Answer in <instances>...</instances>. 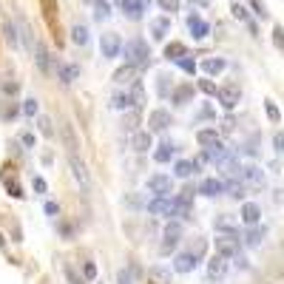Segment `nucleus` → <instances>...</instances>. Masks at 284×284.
Here are the masks:
<instances>
[{
  "instance_id": "nucleus-1",
  "label": "nucleus",
  "mask_w": 284,
  "mask_h": 284,
  "mask_svg": "<svg viewBox=\"0 0 284 284\" xmlns=\"http://www.w3.org/2000/svg\"><path fill=\"white\" fill-rule=\"evenodd\" d=\"M68 168H71V173H74L77 185H80L83 190H88V188H91V173H88V165L80 159L77 151H68Z\"/></svg>"
},
{
  "instance_id": "nucleus-2",
  "label": "nucleus",
  "mask_w": 284,
  "mask_h": 284,
  "mask_svg": "<svg viewBox=\"0 0 284 284\" xmlns=\"http://www.w3.org/2000/svg\"><path fill=\"white\" fill-rule=\"evenodd\" d=\"M125 57H128V63L131 66H145L148 63V57H151V51H148V43L145 40H139V37H134L128 46H125Z\"/></svg>"
},
{
  "instance_id": "nucleus-3",
  "label": "nucleus",
  "mask_w": 284,
  "mask_h": 284,
  "mask_svg": "<svg viewBox=\"0 0 284 284\" xmlns=\"http://www.w3.org/2000/svg\"><path fill=\"white\" fill-rule=\"evenodd\" d=\"M173 208H176V199H170V196H153L148 205L151 216H165V219L173 216Z\"/></svg>"
},
{
  "instance_id": "nucleus-4",
  "label": "nucleus",
  "mask_w": 284,
  "mask_h": 284,
  "mask_svg": "<svg viewBox=\"0 0 284 284\" xmlns=\"http://www.w3.org/2000/svg\"><path fill=\"white\" fill-rule=\"evenodd\" d=\"M100 51H102V57L114 60L119 51H122V40H119V34H114V32L102 34V37H100Z\"/></svg>"
},
{
  "instance_id": "nucleus-5",
  "label": "nucleus",
  "mask_w": 284,
  "mask_h": 284,
  "mask_svg": "<svg viewBox=\"0 0 284 284\" xmlns=\"http://www.w3.org/2000/svg\"><path fill=\"white\" fill-rule=\"evenodd\" d=\"M239 253V239H236V233H225V236H216V256H222V259H230V256H236Z\"/></svg>"
},
{
  "instance_id": "nucleus-6",
  "label": "nucleus",
  "mask_w": 284,
  "mask_h": 284,
  "mask_svg": "<svg viewBox=\"0 0 284 284\" xmlns=\"http://www.w3.org/2000/svg\"><path fill=\"white\" fill-rule=\"evenodd\" d=\"M162 239H165V242H162V253L168 256V253L176 247V242L182 239V225H179V222H168V225H165V233H162Z\"/></svg>"
},
{
  "instance_id": "nucleus-7",
  "label": "nucleus",
  "mask_w": 284,
  "mask_h": 284,
  "mask_svg": "<svg viewBox=\"0 0 284 284\" xmlns=\"http://www.w3.org/2000/svg\"><path fill=\"white\" fill-rule=\"evenodd\" d=\"M148 190L153 196H170V190H173V179L170 176H162V173H156V176H151L148 179Z\"/></svg>"
},
{
  "instance_id": "nucleus-8",
  "label": "nucleus",
  "mask_w": 284,
  "mask_h": 284,
  "mask_svg": "<svg viewBox=\"0 0 284 284\" xmlns=\"http://www.w3.org/2000/svg\"><path fill=\"white\" fill-rule=\"evenodd\" d=\"M219 102L230 111V108H236L239 105V100H242V91H239V85H225V88H219L216 91Z\"/></svg>"
},
{
  "instance_id": "nucleus-9",
  "label": "nucleus",
  "mask_w": 284,
  "mask_h": 284,
  "mask_svg": "<svg viewBox=\"0 0 284 284\" xmlns=\"http://www.w3.org/2000/svg\"><path fill=\"white\" fill-rule=\"evenodd\" d=\"M225 273H227V259L210 256V259H208V279H210V282H222Z\"/></svg>"
},
{
  "instance_id": "nucleus-10",
  "label": "nucleus",
  "mask_w": 284,
  "mask_h": 284,
  "mask_svg": "<svg viewBox=\"0 0 284 284\" xmlns=\"http://www.w3.org/2000/svg\"><path fill=\"white\" fill-rule=\"evenodd\" d=\"M34 60H37V68L43 71V74H49L51 68L57 66V60H54V54H51L46 46H34Z\"/></svg>"
},
{
  "instance_id": "nucleus-11",
  "label": "nucleus",
  "mask_w": 284,
  "mask_h": 284,
  "mask_svg": "<svg viewBox=\"0 0 284 284\" xmlns=\"http://www.w3.org/2000/svg\"><path fill=\"white\" fill-rule=\"evenodd\" d=\"M196 265H199V259L190 250L179 253V256L173 259V270H176V273H190V270H196Z\"/></svg>"
},
{
  "instance_id": "nucleus-12",
  "label": "nucleus",
  "mask_w": 284,
  "mask_h": 284,
  "mask_svg": "<svg viewBox=\"0 0 284 284\" xmlns=\"http://www.w3.org/2000/svg\"><path fill=\"white\" fill-rule=\"evenodd\" d=\"M188 29H190V34H193L196 40H205V37L210 34V26H208V23H205L196 12H193V15H188Z\"/></svg>"
},
{
  "instance_id": "nucleus-13",
  "label": "nucleus",
  "mask_w": 284,
  "mask_h": 284,
  "mask_svg": "<svg viewBox=\"0 0 284 284\" xmlns=\"http://www.w3.org/2000/svg\"><path fill=\"white\" fill-rule=\"evenodd\" d=\"M168 125H170V114L168 111H162V108H156V111H151L148 117V128L156 134V131H165Z\"/></svg>"
},
{
  "instance_id": "nucleus-14",
  "label": "nucleus",
  "mask_w": 284,
  "mask_h": 284,
  "mask_svg": "<svg viewBox=\"0 0 284 284\" xmlns=\"http://www.w3.org/2000/svg\"><path fill=\"white\" fill-rule=\"evenodd\" d=\"M136 71H139V68H136V66H131V63H125V66H119L117 71L111 74V80H114V83H117V85L134 83V80H136Z\"/></svg>"
},
{
  "instance_id": "nucleus-15",
  "label": "nucleus",
  "mask_w": 284,
  "mask_h": 284,
  "mask_svg": "<svg viewBox=\"0 0 284 284\" xmlns=\"http://www.w3.org/2000/svg\"><path fill=\"white\" fill-rule=\"evenodd\" d=\"M259 219H262V208L253 205V202H245V205H242V222L253 227V225H259Z\"/></svg>"
},
{
  "instance_id": "nucleus-16",
  "label": "nucleus",
  "mask_w": 284,
  "mask_h": 284,
  "mask_svg": "<svg viewBox=\"0 0 284 284\" xmlns=\"http://www.w3.org/2000/svg\"><path fill=\"white\" fill-rule=\"evenodd\" d=\"M199 193L202 196H210V199H213V196H222V193H225V182H222V179H205V182L199 185Z\"/></svg>"
},
{
  "instance_id": "nucleus-17",
  "label": "nucleus",
  "mask_w": 284,
  "mask_h": 284,
  "mask_svg": "<svg viewBox=\"0 0 284 284\" xmlns=\"http://www.w3.org/2000/svg\"><path fill=\"white\" fill-rule=\"evenodd\" d=\"M114 3H117V6L128 17H131V20H139V17H142V12H145V6H142V3H136V0H114Z\"/></svg>"
},
{
  "instance_id": "nucleus-18",
  "label": "nucleus",
  "mask_w": 284,
  "mask_h": 284,
  "mask_svg": "<svg viewBox=\"0 0 284 284\" xmlns=\"http://www.w3.org/2000/svg\"><path fill=\"white\" fill-rule=\"evenodd\" d=\"M176 153V145H170V142H162V145H156V151H153V162H159V165H165V162H170V156Z\"/></svg>"
},
{
  "instance_id": "nucleus-19",
  "label": "nucleus",
  "mask_w": 284,
  "mask_h": 284,
  "mask_svg": "<svg viewBox=\"0 0 284 284\" xmlns=\"http://www.w3.org/2000/svg\"><path fill=\"white\" fill-rule=\"evenodd\" d=\"M225 68H227V63H225L222 57H208V60L202 63V71H205L208 77H213V74H222Z\"/></svg>"
},
{
  "instance_id": "nucleus-20",
  "label": "nucleus",
  "mask_w": 284,
  "mask_h": 284,
  "mask_svg": "<svg viewBox=\"0 0 284 284\" xmlns=\"http://www.w3.org/2000/svg\"><path fill=\"white\" fill-rule=\"evenodd\" d=\"M242 179H245V182H253V185H262L265 182V173H262L259 165H245L242 168Z\"/></svg>"
},
{
  "instance_id": "nucleus-21",
  "label": "nucleus",
  "mask_w": 284,
  "mask_h": 284,
  "mask_svg": "<svg viewBox=\"0 0 284 284\" xmlns=\"http://www.w3.org/2000/svg\"><path fill=\"white\" fill-rule=\"evenodd\" d=\"M190 97H193V88H190V85H179V88L170 91L173 105H185V102H190Z\"/></svg>"
},
{
  "instance_id": "nucleus-22",
  "label": "nucleus",
  "mask_w": 284,
  "mask_h": 284,
  "mask_svg": "<svg viewBox=\"0 0 284 284\" xmlns=\"http://www.w3.org/2000/svg\"><path fill=\"white\" fill-rule=\"evenodd\" d=\"M168 29H170V20H168V17H156V20L151 23V37H153V40H162Z\"/></svg>"
},
{
  "instance_id": "nucleus-23",
  "label": "nucleus",
  "mask_w": 284,
  "mask_h": 284,
  "mask_svg": "<svg viewBox=\"0 0 284 284\" xmlns=\"http://www.w3.org/2000/svg\"><path fill=\"white\" fill-rule=\"evenodd\" d=\"M57 71H60V80H63V83H74V80L80 77V66H74V63H63Z\"/></svg>"
},
{
  "instance_id": "nucleus-24",
  "label": "nucleus",
  "mask_w": 284,
  "mask_h": 284,
  "mask_svg": "<svg viewBox=\"0 0 284 284\" xmlns=\"http://www.w3.org/2000/svg\"><path fill=\"white\" fill-rule=\"evenodd\" d=\"M196 142H199V145H205V148H210V145H216V142H219V134H216V128H202L199 134H196Z\"/></svg>"
},
{
  "instance_id": "nucleus-25",
  "label": "nucleus",
  "mask_w": 284,
  "mask_h": 284,
  "mask_svg": "<svg viewBox=\"0 0 284 284\" xmlns=\"http://www.w3.org/2000/svg\"><path fill=\"white\" fill-rule=\"evenodd\" d=\"M134 148H136V153H145V151H151V131H136Z\"/></svg>"
},
{
  "instance_id": "nucleus-26",
  "label": "nucleus",
  "mask_w": 284,
  "mask_h": 284,
  "mask_svg": "<svg viewBox=\"0 0 284 284\" xmlns=\"http://www.w3.org/2000/svg\"><path fill=\"white\" fill-rule=\"evenodd\" d=\"M17 32L23 37V43H26V49H34V32L29 23H23V20H17Z\"/></svg>"
},
{
  "instance_id": "nucleus-27",
  "label": "nucleus",
  "mask_w": 284,
  "mask_h": 284,
  "mask_svg": "<svg viewBox=\"0 0 284 284\" xmlns=\"http://www.w3.org/2000/svg\"><path fill=\"white\" fill-rule=\"evenodd\" d=\"M165 57L168 60H182V57H188V51H185L182 43H168L165 46Z\"/></svg>"
},
{
  "instance_id": "nucleus-28",
  "label": "nucleus",
  "mask_w": 284,
  "mask_h": 284,
  "mask_svg": "<svg viewBox=\"0 0 284 284\" xmlns=\"http://www.w3.org/2000/svg\"><path fill=\"white\" fill-rule=\"evenodd\" d=\"M131 105L142 111V105H145V88H142V83H134V88H131Z\"/></svg>"
},
{
  "instance_id": "nucleus-29",
  "label": "nucleus",
  "mask_w": 284,
  "mask_h": 284,
  "mask_svg": "<svg viewBox=\"0 0 284 284\" xmlns=\"http://www.w3.org/2000/svg\"><path fill=\"white\" fill-rule=\"evenodd\" d=\"M71 40H74L77 46H85V43H88V29H85L83 23L71 26Z\"/></svg>"
},
{
  "instance_id": "nucleus-30",
  "label": "nucleus",
  "mask_w": 284,
  "mask_h": 284,
  "mask_svg": "<svg viewBox=\"0 0 284 284\" xmlns=\"http://www.w3.org/2000/svg\"><path fill=\"white\" fill-rule=\"evenodd\" d=\"M170 91H173L170 77H168V74H159V77H156V94H159V97H170Z\"/></svg>"
},
{
  "instance_id": "nucleus-31",
  "label": "nucleus",
  "mask_w": 284,
  "mask_h": 284,
  "mask_svg": "<svg viewBox=\"0 0 284 284\" xmlns=\"http://www.w3.org/2000/svg\"><path fill=\"white\" fill-rule=\"evenodd\" d=\"M3 37L12 49H17V29L12 26V20H3Z\"/></svg>"
},
{
  "instance_id": "nucleus-32",
  "label": "nucleus",
  "mask_w": 284,
  "mask_h": 284,
  "mask_svg": "<svg viewBox=\"0 0 284 284\" xmlns=\"http://www.w3.org/2000/svg\"><path fill=\"white\" fill-rule=\"evenodd\" d=\"M173 173H176L179 179H185V176H190V173H193V162H190V159H179V162L173 165Z\"/></svg>"
},
{
  "instance_id": "nucleus-33",
  "label": "nucleus",
  "mask_w": 284,
  "mask_h": 284,
  "mask_svg": "<svg viewBox=\"0 0 284 284\" xmlns=\"http://www.w3.org/2000/svg\"><path fill=\"white\" fill-rule=\"evenodd\" d=\"M128 105H131V94H114L111 97V108L114 111H125Z\"/></svg>"
},
{
  "instance_id": "nucleus-34",
  "label": "nucleus",
  "mask_w": 284,
  "mask_h": 284,
  "mask_svg": "<svg viewBox=\"0 0 284 284\" xmlns=\"http://www.w3.org/2000/svg\"><path fill=\"white\" fill-rule=\"evenodd\" d=\"M216 230H222V233H236V225H233V219L230 216H219L216 219Z\"/></svg>"
},
{
  "instance_id": "nucleus-35",
  "label": "nucleus",
  "mask_w": 284,
  "mask_h": 284,
  "mask_svg": "<svg viewBox=\"0 0 284 284\" xmlns=\"http://www.w3.org/2000/svg\"><path fill=\"white\" fill-rule=\"evenodd\" d=\"M225 190L233 196V199H245L247 193H245V185H239V182H230V185H225Z\"/></svg>"
},
{
  "instance_id": "nucleus-36",
  "label": "nucleus",
  "mask_w": 284,
  "mask_h": 284,
  "mask_svg": "<svg viewBox=\"0 0 284 284\" xmlns=\"http://www.w3.org/2000/svg\"><path fill=\"white\" fill-rule=\"evenodd\" d=\"M94 9H97V20H108L111 9H108V3H105V0H94Z\"/></svg>"
},
{
  "instance_id": "nucleus-37",
  "label": "nucleus",
  "mask_w": 284,
  "mask_h": 284,
  "mask_svg": "<svg viewBox=\"0 0 284 284\" xmlns=\"http://www.w3.org/2000/svg\"><path fill=\"white\" fill-rule=\"evenodd\" d=\"M20 111H23V117H37V100H26L20 105Z\"/></svg>"
},
{
  "instance_id": "nucleus-38",
  "label": "nucleus",
  "mask_w": 284,
  "mask_h": 284,
  "mask_svg": "<svg viewBox=\"0 0 284 284\" xmlns=\"http://www.w3.org/2000/svg\"><path fill=\"white\" fill-rule=\"evenodd\" d=\"M37 128H40V134H46V136L54 134V125H51L49 117H40V119H37Z\"/></svg>"
},
{
  "instance_id": "nucleus-39",
  "label": "nucleus",
  "mask_w": 284,
  "mask_h": 284,
  "mask_svg": "<svg viewBox=\"0 0 284 284\" xmlns=\"http://www.w3.org/2000/svg\"><path fill=\"white\" fill-rule=\"evenodd\" d=\"M265 111H267V119H270V122H279V119H282V114H279V108L273 105V100L265 102Z\"/></svg>"
},
{
  "instance_id": "nucleus-40",
  "label": "nucleus",
  "mask_w": 284,
  "mask_h": 284,
  "mask_svg": "<svg viewBox=\"0 0 284 284\" xmlns=\"http://www.w3.org/2000/svg\"><path fill=\"white\" fill-rule=\"evenodd\" d=\"M0 117H3V119H9V122H12V119L17 117V105H15V102H9V105H3V108H0Z\"/></svg>"
},
{
  "instance_id": "nucleus-41",
  "label": "nucleus",
  "mask_w": 284,
  "mask_h": 284,
  "mask_svg": "<svg viewBox=\"0 0 284 284\" xmlns=\"http://www.w3.org/2000/svg\"><path fill=\"white\" fill-rule=\"evenodd\" d=\"M262 236H265V230H247V236H245V242H247L250 247H256V245L262 242Z\"/></svg>"
},
{
  "instance_id": "nucleus-42",
  "label": "nucleus",
  "mask_w": 284,
  "mask_h": 284,
  "mask_svg": "<svg viewBox=\"0 0 284 284\" xmlns=\"http://www.w3.org/2000/svg\"><path fill=\"white\" fill-rule=\"evenodd\" d=\"M162 12H179V0H156Z\"/></svg>"
},
{
  "instance_id": "nucleus-43",
  "label": "nucleus",
  "mask_w": 284,
  "mask_h": 284,
  "mask_svg": "<svg viewBox=\"0 0 284 284\" xmlns=\"http://www.w3.org/2000/svg\"><path fill=\"white\" fill-rule=\"evenodd\" d=\"M199 91H202V94H216L219 88H216L213 80H199Z\"/></svg>"
},
{
  "instance_id": "nucleus-44",
  "label": "nucleus",
  "mask_w": 284,
  "mask_h": 284,
  "mask_svg": "<svg viewBox=\"0 0 284 284\" xmlns=\"http://www.w3.org/2000/svg\"><path fill=\"white\" fill-rule=\"evenodd\" d=\"M176 63H179V68L188 71V74H193V71H196V63H193L190 57H182V60H176Z\"/></svg>"
},
{
  "instance_id": "nucleus-45",
  "label": "nucleus",
  "mask_w": 284,
  "mask_h": 284,
  "mask_svg": "<svg viewBox=\"0 0 284 284\" xmlns=\"http://www.w3.org/2000/svg\"><path fill=\"white\" fill-rule=\"evenodd\" d=\"M250 9H253V12H256L259 17H267V6H265L262 0H250Z\"/></svg>"
},
{
  "instance_id": "nucleus-46",
  "label": "nucleus",
  "mask_w": 284,
  "mask_h": 284,
  "mask_svg": "<svg viewBox=\"0 0 284 284\" xmlns=\"http://www.w3.org/2000/svg\"><path fill=\"white\" fill-rule=\"evenodd\" d=\"M273 148L279 151V153H284V131H276L273 134Z\"/></svg>"
},
{
  "instance_id": "nucleus-47",
  "label": "nucleus",
  "mask_w": 284,
  "mask_h": 284,
  "mask_svg": "<svg viewBox=\"0 0 284 284\" xmlns=\"http://www.w3.org/2000/svg\"><path fill=\"white\" fill-rule=\"evenodd\" d=\"M230 12H233V17H236V20H245V23L250 20V17H247V9H245V6H239V3H236V6L230 9Z\"/></svg>"
},
{
  "instance_id": "nucleus-48",
  "label": "nucleus",
  "mask_w": 284,
  "mask_h": 284,
  "mask_svg": "<svg viewBox=\"0 0 284 284\" xmlns=\"http://www.w3.org/2000/svg\"><path fill=\"white\" fill-rule=\"evenodd\" d=\"M6 188H9V193H12L15 199H20V196H23V190H20V185H17L15 179H6Z\"/></svg>"
},
{
  "instance_id": "nucleus-49",
  "label": "nucleus",
  "mask_w": 284,
  "mask_h": 284,
  "mask_svg": "<svg viewBox=\"0 0 284 284\" xmlns=\"http://www.w3.org/2000/svg\"><path fill=\"white\" fill-rule=\"evenodd\" d=\"M273 43H276L279 49H284V29H282V26H276V29H273Z\"/></svg>"
},
{
  "instance_id": "nucleus-50",
  "label": "nucleus",
  "mask_w": 284,
  "mask_h": 284,
  "mask_svg": "<svg viewBox=\"0 0 284 284\" xmlns=\"http://www.w3.org/2000/svg\"><path fill=\"white\" fill-rule=\"evenodd\" d=\"M205 250H208V242H205V239H199V242H196V245H193V256H196V259H202V256H205Z\"/></svg>"
},
{
  "instance_id": "nucleus-51",
  "label": "nucleus",
  "mask_w": 284,
  "mask_h": 284,
  "mask_svg": "<svg viewBox=\"0 0 284 284\" xmlns=\"http://www.w3.org/2000/svg\"><path fill=\"white\" fill-rule=\"evenodd\" d=\"M83 273H85V279H97V265L94 262H85Z\"/></svg>"
},
{
  "instance_id": "nucleus-52",
  "label": "nucleus",
  "mask_w": 284,
  "mask_h": 284,
  "mask_svg": "<svg viewBox=\"0 0 284 284\" xmlns=\"http://www.w3.org/2000/svg\"><path fill=\"white\" fill-rule=\"evenodd\" d=\"M32 188L37 190V193H46V179H40V176H34L32 179Z\"/></svg>"
},
{
  "instance_id": "nucleus-53",
  "label": "nucleus",
  "mask_w": 284,
  "mask_h": 284,
  "mask_svg": "<svg viewBox=\"0 0 284 284\" xmlns=\"http://www.w3.org/2000/svg\"><path fill=\"white\" fill-rule=\"evenodd\" d=\"M117 282L119 284H134V279H131V273H128V270H119V273H117Z\"/></svg>"
},
{
  "instance_id": "nucleus-54",
  "label": "nucleus",
  "mask_w": 284,
  "mask_h": 284,
  "mask_svg": "<svg viewBox=\"0 0 284 284\" xmlns=\"http://www.w3.org/2000/svg\"><path fill=\"white\" fill-rule=\"evenodd\" d=\"M66 276H68V282H71V284H83V279L77 276V270H74V267H66Z\"/></svg>"
},
{
  "instance_id": "nucleus-55",
  "label": "nucleus",
  "mask_w": 284,
  "mask_h": 284,
  "mask_svg": "<svg viewBox=\"0 0 284 284\" xmlns=\"http://www.w3.org/2000/svg\"><path fill=\"white\" fill-rule=\"evenodd\" d=\"M60 213V205L57 202H46V216H57Z\"/></svg>"
},
{
  "instance_id": "nucleus-56",
  "label": "nucleus",
  "mask_w": 284,
  "mask_h": 284,
  "mask_svg": "<svg viewBox=\"0 0 284 284\" xmlns=\"http://www.w3.org/2000/svg\"><path fill=\"white\" fill-rule=\"evenodd\" d=\"M151 273H153V279H156V282H162V284L168 282V273H165V270H162V267H153V270H151Z\"/></svg>"
},
{
  "instance_id": "nucleus-57",
  "label": "nucleus",
  "mask_w": 284,
  "mask_h": 284,
  "mask_svg": "<svg viewBox=\"0 0 284 284\" xmlns=\"http://www.w3.org/2000/svg\"><path fill=\"white\" fill-rule=\"evenodd\" d=\"M20 142H23L26 148H32V145H34V136L32 134H20Z\"/></svg>"
},
{
  "instance_id": "nucleus-58",
  "label": "nucleus",
  "mask_w": 284,
  "mask_h": 284,
  "mask_svg": "<svg viewBox=\"0 0 284 284\" xmlns=\"http://www.w3.org/2000/svg\"><path fill=\"white\" fill-rule=\"evenodd\" d=\"M3 91H6V94H17V83H6L3 85Z\"/></svg>"
},
{
  "instance_id": "nucleus-59",
  "label": "nucleus",
  "mask_w": 284,
  "mask_h": 284,
  "mask_svg": "<svg viewBox=\"0 0 284 284\" xmlns=\"http://www.w3.org/2000/svg\"><path fill=\"white\" fill-rule=\"evenodd\" d=\"M222 128H225V131H233V119L227 117V119H225V122H222Z\"/></svg>"
},
{
  "instance_id": "nucleus-60",
  "label": "nucleus",
  "mask_w": 284,
  "mask_h": 284,
  "mask_svg": "<svg viewBox=\"0 0 284 284\" xmlns=\"http://www.w3.org/2000/svg\"><path fill=\"white\" fill-rule=\"evenodd\" d=\"M199 117H202V119H210V117H213V111H210V108H202Z\"/></svg>"
},
{
  "instance_id": "nucleus-61",
  "label": "nucleus",
  "mask_w": 284,
  "mask_h": 284,
  "mask_svg": "<svg viewBox=\"0 0 284 284\" xmlns=\"http://www.w3.org/2000/svg\"><path fill=\"white\" fill-rule=\"evenodd\" d=\"M193 3H196V6H208V3H210V0H193Z\"/></svg>"
},
{
  "instance_id": "nucleus-62",
  "label": "nucleus",
  "mask_w": 284,
  "mask_h": 284,
  "mask_svg": "<svg viewBox=\"0 0 284 284\" xmlns=\"http://www.w3.org/2000/svg\"><path fill=\"white\" fill-rule=\"evenodd\" d=\"M0 247H6V236L0 233Z\"/></svg>"
},
{
  "instance_id": "nucleus-63",
  "label": "nucleus",
  "mask_w": 284,
  "mask_h": 284,
  "mask_svg": "<svg viewBox=\"0 0 284 284\" xmlns=\"http://www.w3.org/2000/svg\"><path fill=\"white\" fill-rule=\"evenodd\" d=\"M136 3H142V6H148V3H151V0H136Z\"/></svg>"
},
{
  "instance_id": "nucleus-64",
  "label": "nucleus",
  "mask_w": 284,
  "mask_h": 284,
  "mask_svg": "<svg viewBox=\"0 0 284 284\" xmlns=\"http://www.w3.org/2000/svg\"><path fill=\"white\" fill-rule=\"evenodd\" d=\"M83 3H94V0H83Z\"/></svg>"
}]
</instances>
